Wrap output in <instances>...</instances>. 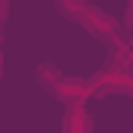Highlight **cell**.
Listing matches in <instances>:
<instances>
[{
	"label": "cell",
	"instance_id": "2",
	"mask_svg": "<svg viewBox=\"0 0 133 133\" xmlns=\"http://www.w3.org/2000/svg\"><path fill=\"white\" fill-rule=\"evenodd\" d=\"M65 133H93L90 118L84 115V108H81V105H74V108L65 115Z\"/></svg>",
	"mask_w": 133,
	"mask_h": 133
},
{
	"label": "cell",
	"instance_id": "3",
	"mask_svg": "<svg viewBox=\"0 0 133 133\" xmlns=\"http://www.w3.org/2000/svg\"><path fill=\"white\" fill-rule=\"evenodd\" d=\"M37 81L50 90V93H59V87H62V81H65V74H59L53 65H40L37 68Z\"/></svg>",
	"mask_w": 133,
	"mask_h": 133
},
{
	"label": "cell",
	"instance_id": "4",
	"mask_svg": "<svg viewBox=\"0 0 133 133\" xmlns=\"http://www.w3.org/2000/svg\"><path fill=\"white\" fill-rule=\"evenodd\" d=\"M124 19H127V25H130V28H133V3H130V6H127V16H124Z\"/></svg>",
	"mask_w": 133,
	"mask_h": 133
},
{
	"label": "cell",
	"instance_id": "1",
	"mask_svg": "<svg viewBox=\"0 0 133 133\" xmlns=\"http://www.w3.org/2000/svg\"><path fill=\"white\" fill-rule=\"evenodd\" d=\"M59 9L71 16V19H77L81 25H87L93 34H99V37H118V19H111L108 12H102L99 6H93V3H81V0H74V3H59Z\"/></svg>",
	"mask_w": 133,
	"mask_h": 133
}]
</instances>
